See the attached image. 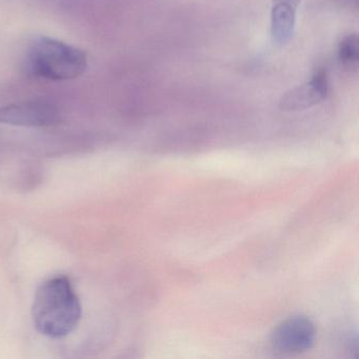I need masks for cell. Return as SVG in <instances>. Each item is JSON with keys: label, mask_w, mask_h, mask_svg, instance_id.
Here are the masks:
<instances>
[{"label": "cell", "mask_w": 359, "mask_h": 359, "mask_svg": "<svg viewBox=\"0 0 359 359\" xmlns=\"http://www.w3.org/2000/svg\"><path fill=\"white\" fill-rule=\"evenodd\" d=\"M327 75L323 71H318L304 85L285 92L279 100V109L285 112H295L317 106L327 98Z\"/></svg>", "instance_id": "5"}, {"label": "cell", "mask_w": 359, "mask_h": 359, "mask_svg": "<svg viewBox=\"0 0 359 359\" xmlns=\"http://www.w3.org/2000/svg\"><path fill=\"white\" fill-rule=\"evenodd\" d=\"M87 66V55L81 50L47 36L35 37L25 53V71L37 79H74L85 72Z\"/></svg>", "instance_id": "2"}, {"label": "cell", "mask_w": 359, "mask_h": 359, "mask_svg": "<svg viewBox=\"0 0 359 359\" xmlns=\"http://www.w3.org/2000/svg\"><path fill=\"white\" fill-rule=\"evenodd\" d=\"M302 0H273L271 36L276 45L285 46L293 36L296 12Z\"/></svg>", "instance_id": "6"}, {"label": "cell", "mask_w": 359, "mask_h": 359, "mask_svg": "<svg viewBox=\"0 0 359 359\" xmlns=\"http://www.w3.org/2000/svg\"><path fill=\"white\" fill-rule=\"evenodd\" d=\"M32 316L37 331L48 337H65L76 329L81 304L68 278L49 279L37 289Z\"/></svg>", "instance_id": "1"}, {"label": "cell", "mask_w": 359, "mask_h": 359, "mask_svg": "<svg viewBox=\"0 0 359 359\" xmlns=\"http://www.w3.org/2000/svg\"><path fill=\"white\" fill-rule=\"evenodd\" d=\"M316 338V327L306 316L290 317L279 323L271 335L273 346L279 352L294 354L312 348Z\"/></svg>", "instance_id": "4"}, {"label": "cell", "mask_w": 359, "mask_h": 359, "mask_svg": "<svg viewBox=\"0 0 359 359\" xmlns=\"http://www.w3.org/2000/svg\"><path fill=\"white\" fill-rule=\"evenodd\" d=\"M338 62L346 68H353L358 64L359 39L357 34H348L340 41L337 50Z\"/></svg>", "instance_id": "7"}, {"label": "cell", "mask_w": 359, "mask_h": 359, "mask_svg": "<svg viewBox=\"0 0 359 359\" xmlns=\"http://www.w3.org/2000/svg\"><path fill=\"white\" fill-rule=\"evenodd\" d=\"M60 111L43 100H28L0 108V123L16 127L43 128L60 121Z\"/></svg>", "instance_id": "3"}]
</instances>
